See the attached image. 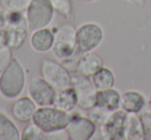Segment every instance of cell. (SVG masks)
I'll return each instance as SVG.
<instances>
[{
    "label": "cell",
    "mask_w": 151,
    "mask_h": 140,
    "mask_svg": "<svg viewBox=\"0 0 151 140\" xmlns=\"http://www.w3.org/2000/svg\"><path fill=\"white\" fill-rule=\"evenodd\" d=\"M104 66V59L97 53L88 52L82 54L77 63V72L87 77H90L93 73Z\"/></svg>",
    "instance_id": "obj_15"
},
{
    "label": "cell",
    "mask_w": 151,
    "mask_h": 140,
    "mask_svg": "<svg viewBox=\"0 0 151 140\" xmlns=\"http://www.w3.org/2000/svg\"><path fill=\"white\" fill-rule=\"evenodd\" d=\"M26 86V72L19 59L13 58L0 73V95L5 99H17Z\"/></svg>",
    "instance_id": "obj_1"
},
{
    "label": "cell",
    "mask_w": 151,
    "mask_h": 140,
    "mask_svg": "<svg viewBox=\"0 0 151 140\" xmlns=\"http://www.w3.org/2000/svg\"><path fill=\"white\" fill-rule=\"evenodd\" d=\"M146 105V98L142 93L134 90H128L121 93L120 98V109L126 113H136L144 109Z\"/></svg>",
    "instance_id": "obj_14"
},
{
    "label": "cell",
    "mask_w": 151,
    "mask_h": 140,
    "mask_svg": "<svg viewBox=\"0 0 151 140\" xmlns=\"http://www.w3.org/2000/svg\"><path fill=\"white\" fill-rule=\"evenodd\" d=\"M7 45L6 44V32H5V27L0 26V48Z\"/></svg>",
    "instance_id": "obj_27"
},
{
    "label": "cell",
    "mask_w": 151,
    "mask_h": 140,
    "mask_svg": "<svg viewBox=\"0 0 151 140\" xmlns=\"http://www.w3.org/2000/svg\"><path fill=\"white\" fill-rule=\"evenodd\" d=\"M45 139L47 140H67L68 138V134H67L66 129L62 130H57V131H53L50 133L46 134Z\"/></svg>",
    "instance_id": "obj_26"
},
{
    "label": "cell",
    "mask_w": 151,
    "mask_h": 140,
    "mask_svg": "<svg viewBox=\"0 0 151 140\" xmlns=\"http://www.w3.org/2000/svg\"><path fill=\"white\" fill-rule=\"evenodd\" d=\"M53 54L58 61H66L77 54V28L65 23L55 29Z\"/></svg>",
    "instance_id": "obj_3"
},
{
    "label": "cell",
    "mask_w": 151,
    "mask_h": 140,
    "mask_svg": "<svg viewBox=\"0 0 151 140\" xmlns=\"http://www.w3.org/2000/svg\"><path fill=\"white\" fill-rule=\"evenodd\" d=\"M53 105L65 112H73L78 106V95L75 88L71 86L69 88L57 91Z\"/></svg>",
    "instance_id": "obj_17"
},
{
    "label": "cell",
    "mask_w": 151,
    "mask_h": 140,
    "mask_svg": "<svg viewBox=\"0 0 151 140\" xmlns=\"http://www.w3.org/2000/svg\"><path fill=\"white\" fill-rule=\"evenodd\" d=\"M40 75L56 91L73 86V73L60 62L51 59H44L40 66Z\"/></svg>",
    "instance_id": "obj_5"
},
{
    "label": "cell",
    "mask_w": 151,
    "mask_h": 140,
    "mask_svg": "<svg viewBox=\"0 0 151 140\" xmlns=\"http://www.w3.org/2000/svg\"><path fill=\"white\" fill-rule=\"evenodd\" d=\"M97 126L88 117L79 112H70V121L66 127L69 140H89L96 132Z\"/></svg>",
    "instance_id": "obj_10"
},
{
    "label": "cell",
    "mask_w": 151,
    "mask_h": 140,
    "mask_svg": "<svg viewBox=\"0 0 151 140\" xmlns=\"http://www.w3.org/2000/svg\"><path fill=\"white\" fill-rule=\"evenodd\" d=\"M108 111L104 110V109L99 108L97 106H94L93 108L87 110V117L93 122L96 126H99L101 127L104 124V122L107 119L108 117Z\"/></svg>",
    "instance_id": "obj_24"
},
{
    "label": "cell",
    "mask_w": 151,
    "mask_h": 140,
    "mask_svg": "<svg viewBox=\"0 0 151 140\" xmlns=\"http://www.w3.org/2000/svg\"><path fill=\"white\" fill-rule=\"evenodd\" d=\"M90 80L97 91H103L114 88L115 74L109 67L103 66L90 76Z\"/></svg>",
    "instance_id": "obj_19"
},
{
    "label": "cell",
    "mask_w": 151,
    "mask_h": 140,
    "mask_svg": "<svg viewBox=\"0 0 151 140\" xmlns=\"http://www.w3.org/2000/svg\"><path fill=\"white\" fill-rule=\"evenodd\" d=\"M73 87L78 95V106L83 110H89L96 105V93L90 77L78 73H73Z\"/></svg>",
    "instance_id": "obj_8"
},
{
    "label": "cell",
    "mask_w": 151,
    "mask_h": 140,
    "mask_svg": "<svg viewBox=\"0 0 151 140\" xmlns=\"http://www.w3.org/2000/svg\"><path fill=\"white\" fill-rule=\"evenodd\" d=\"M55 13L62 16L64 19H70L73 16V2L71 0H50Z\"/></svg>",
    "instance_id": "obj_22"
},
{
    "label": "cell",
    "mask_w": 151,
    "mask_h": 140,
    "mask_svg": "<svg viewBox=\"0 0 151 140\" xmlns=\"http://www.w3.org/2000/svg\"><path fill=\"white\" fill-rule=\"evenodd\" d=\"M142 126L136 113H128L126 123L125 138L127 139H140L142 138Z\"/></svg>",
    "instance_id": "obj_20"
},
{
    "label": "cell",
    "mask_w": 151,
    "mask_h": 140,
    "mask_svg": "<svg viewBox=\"0 0 151 140\" xmlns=\"http://www.w3.org/2000/svg\"><path fill=\"white\" fill-rule=\"evenodd\" d=\"M46 137V133L32 122L28 124L21 132V140H42Z\"/></svg>",
    "instance_id": "obj_21"
},
{
    "label": "cell",
    "mask_w": 151,
    "mask_h": 140,
    "mask_svg": "<svg viewBox=\"0 0 151 140\" xmlns=\"http://www.w3.org/2000/svg\"><path fill=\"white\" fill-rule=\"evenodd\" d=\"M70 121V113L51 106H38L35 110L32 122L37 125L45 133H50L57 130L66 129Z\"/></svg>",
    "instance_id": "obj_2"
},
{
    "label": "cell",
    "mask_w": 151,
    "mask_h": 140,
    "mask_svg": "<svg viewBox=\"0 0 151 140\" xmlns=\"http://www.w3.org/2000/svg\"><path fill=\"white\" fill-rule=\"evenodd\" d=\"M6 44L11 48H19L25 42L29 33L27 20L24 11H4Z\"/></svg>",
    "instance_id": "obj_4"
},
{
    "label": "cell",
    "mask_w": 151,
    "mask_h": 140,
    "mask_svg": "<svg viewBox=\"0 0 151 140\" xmlns=\"http://www.w3.org/2000/svg\"><path fill=\"white\" fill-rule=\"evenodd\" d=\"M36 109L37 105L29 96L18 97L12 105V114L19 123H29L32 122Z\"/></svg>",
    "instance_id": "obj_12"
},
{
    "label": "cell",
    "mask_w": 151,
    "mask_h": 140,
    "mask_svg": "<svg viewBox=\"0 0 151 140\" xmlns=\"http://www.w3.org/2000/svg\"><path fill=\"white\" fill-rule=\"evenodd\" d=\"M55 40V30L50 28L33 30L30 35V46L36 53L45 54L52 50Z\"/></svg>",
    "instance_id": "obj_13"
},
{
    "label": "cell",
    "mask_w": 151,
    "mask_h": 140,
    "mask_svg": "<svg viewBox=\"0 0 151 140\" xmlns=\"http://www.w3.org/2000/svg\"><path fill=\"white\" fill-rule=\"evenodd\" d=\"M77 1H79V2H81V3H92V2L97 1V0H77Z\"/></svg>",
    "instance_id": "obj_29"
},
{
    "label": "cell",
    "mask_w": 151,
    "mask_h": 140,
    "mask_svg": "<svg viewBox=\"0 0 151 140\" xmlns=\"http://www.w3.org/2000/svg\"><path fill=\"white\" fill-rule=\"evenodd\" d=\"M21 139L20 132L16 123L0 109V140H19Z\"/></svg>",
    "instance_id": "obj_18"
},
{
    "label": "cell",
    "mask_w": 151,
    "mask_h": 140,
    "mask_svg": "<svg viewBox=\"0 0 151 140\" xmlns=\"http://www.w3.org/2000/svg\"><path fill=\"white\" fill-rule=\"evenodd\" d=\"M105 32L99 24L86 22L77 28V54L92 52L104 41Z\"/></svg>",
    "instance_id": "obj_6"
},
{
    "label": "cell",
    "mask_w": 151,
    "mask_h": 140,
    "mask_svg": "<svg viewBox=\"0 0 151 140\" xmlns=\"http://www.w3.org/2000/svg\"><path fill=\"white\" fill-rule=\"evenodd\" d=\"M127 115L125 111L115 110L110 112L107 119L101 126V133L105 139L120 140L125 138Z\"/></svg>",
    "instance_id": "obj_11"
},
{
    "label": "cell",
    "mask_w": 151,
    "mask_h": 140,
    "mask_svg": "<svg viewBox=\"0 0 151 140\" xmlns=\"http://www.w3.org/2000/svg\"><path fill=\"white\" fill-rule=\"evenodd\" d=\"M127 1L132 3V4L138 5V6H143L146 3V0H127Z\"/></svg>",
    "instance_id": "obj_28"
},
{
    "label": "cell",
    "mask_w": 151,
    "mask_h": 140,
    "mask_svg": "<svg viewBox=\"0 0 151 140\" xmlns=\"http://www.w3.org/2000/svg\"><path fill=\"white\" fill-rule=\"evenodd\" d=\"M31 0H0V5L7 11H25Z\"/></svg>",
    "instance_id": "obj_23"
},
{
    "label": "cell",
    "mask_w": 151,
    "mask_h": 140,
    "mask_svg": "<svg viewBox=\"0 0 151 140\" xmlns=\"http://www.w3.org/2000/svg\"><path fill=\"white\" fill-rule=\"evenodd\" d=\"M13 48H11L9 45H5L3 48H0V73L3 71V69L9 64L13 56Z\"/></svg>",
    "instance_id": "obj_25"
},
{
    "label": "cell",
    "mask_w": 151,
    "mask_h": 140,
    "mask_svg": "<svg viewBox=\"0 0 151 140\" xmlns=\"http://www.w3.org/2000/svg\"><path fill=\"white\" fill-rule=\"evenodd\" d=\"M120 98H121V94L115 88L97 91L95 106L108 112H113L120 108Z\"/></svg>",
    "instance_id": "obj_16"
},
{
    "label": "cell",
    "mask_w": 151,
    "mask_h": 140,
    "mask_svg": "<svg viewBox=\"0 0 151 140\" xmlns=\"http://www.w3.org/2000/svg\"><path fill=\"white\" fill-rule=\"evenodd\" d=\"M55 11L50 0H31L25 11L28 27L31 31L47 28L53 22Z\"/></svg>",
    "instance_id": "obj_7"
},
{
    "label": "cell",
    "mask_w": 151,
    "mask_h": 140,
    "mask_svg": "<svg viewBox=\"0 0 151 140\" xmlns=\"http://www.w3.org/2000/svg\"><path fill=\"white\" fill-rule=\"evenodd\" d=\"M28 96L36 103L37 106H51L54 104L57 91L42 75L34 76L27 86Z\"/></svg>",
    "instance_id": "obj_9"
}]
</instances>
